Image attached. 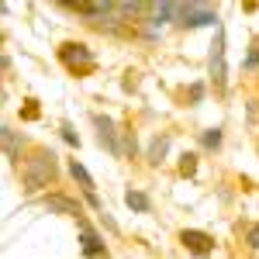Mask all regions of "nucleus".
I'll return each instance as SVG.
<instances>
[{"mask_svg":"<svg viewBox=\"0 0 259 259\" xmlns=\"http://www.w3.org/2000/svg\"><path fill=\"white\" fill-rule=\"evenodd\" d=\"M177 21L183 28H200V24H214L218 14H214L211 7H204V4H180Z\"/></svg>","mask_w":259,"mask_h":259,"instance_id":"obj_3","label":"nucleus"},{"mask_svg":"<svg viewBox=\"0 0 259 259\" xmlns=\"http://www.w3.org/2000/svg\"><path fill=\"white\" fill-rule=\"evenodd\" d=\"M94 124H97V139L104 142L114 156H118L121 149H118V132H114V121L107 118V114H94Z\"/></svg>","mask_w":259,"mask_h":259,"instance_id":"obj_8","label":"nucleus"},{"mask_svg":"<svg viewBox=\"0 0 259 259\" xmlns=\"http://www.w3.org/2000/svg\"><path fill=\"white\" fill-rule=\"evenodd\" d=\"M24 118H38V107H35V100H28V107H24Z\"/></svg>","mask_w":259,"mask_h":259,"instance_id":"obj_17","label":"nucleus"},{"mask_svg":"<svg viewBox=\"0 0 259 259\" xmlns=\"http://www.w3.org/2000/svg\"><path fill=\"white\" fill-rule=\"evenodd\" d=\"M80 249L87 259H107V249H104V239H100L97 232L80 218Z\"/></svg>","mask_w":259,"mask_h":259,"instance_id":"obj_6","label":"nucleus"},{"mask_svg":"<svg viewBox=\"0 0 259 259\" xmlns=\"http://www.w3.org/2000/svg\"><path fill=\"white\" fill-rule=\"evenodd\" d=\"M59 62L73 73V76H87V73L97 69L94 52H90L83 41H62V45H59Z\"/></svg>","mask_w":259,"mask_h":259,"instance_id":"obj_2","label":"nucleus"},{"mask_svg":"<svg viewBox=\"0 0 259 259\" xmlns=\"http://www.w3.org/2000/svg\"><path fill=\"white\" fill-rule=\"evenodd\" d=\"M245 242H249V249H259V225H252V228H249Z\"/></svg>","mask_w":259,"mask_h":259,"instance_id":"obj_15","label":"nucleus"},{"mask_svg":"<svg viewBox=\"0 0 259 259\" xmlns=\"http://www.w3.org/2000/svg\"><path fill=\"white\" fill-rule=\"evenodd\" d=\"M4 152H7L11 159L18 156V139H14V132H11V128H4Z\"/></svg>","mask_w":259,"mask_h":259,"instance_id":"obj_14","label":"nucleus"},{"mask_svg":"<svg viewBox=\"0 0 259 259\" xmlns=\"http://www.w3.org/2000/svg\"><path fill=\"white\" fill-rule=\"evenodd\" d=\"M200 142H204V149H218L221 145V128H207V132L200 135Z\"/></svg>","mask_w":259,"mask_h":259,"instance_id":"obj_13","label":"nucleus"},{"mask_svg":"<svg viewBox=\"0 0 259 259\" xmlns=\"http://www.w3.org/2000/svg\"><path fill=\"white\" fill-rule=\"evenodd\" d=\"M166 149H169V135H159V139H152V145H149V162H162Z\"/></svg>","mask_w":259,"mask_h":259,"instance_id":"obj_11","label":"nucleus"},{"mask_svg":"<svg viewBox=\"0 0 259 259\" xmlns=\"http://www.w3.org/2000/svg\"><path fill=\"white\" fill-rule=\"evenodd\" d=\"M52 180H56V156L52 152L38 149L31 159H24V166H21V183H24L28 194H38L41 187H49Z\"/></svg>","mask_w":259,"mask_h":259,"instance_id":"obj_1","label":"nucleus"},{"mask_svg":"<svg viewBox=\"0 0 259 259\" xmlns=\"http://www.w3.org/2000/svg\"><path fill=\"white\" fill-rule=\"evenodd\" d=\"M45 207L49 211H56V214H73V218L80 221L83 214H80V204L73 197H66V194H45Z\"/></svg>","mask_w":259,"mask_h":259,"instance_id":"obj_7","label":"nucleus"},{"mask_svg":"<svg viewBox=\"0 0 259 259\" xmlns=\"http://www.w3.org/2000/svg\"><path fill=\"white\" fill-rule=\"evenodd\" d=\"M211 80L218 90H225V80H228V66H225V31L218 28L214 35V45H211Z\"/></svg>","mask_w":259,"mask_h":259,"instance_id":"obj_4","label":"nucleus"},{"mask_svg":"<svg viewBox=\"0 0 259 259\" xmlns=\"http://www.w3.org/2000/svg\"><path fill=\"white\" fill-rule=\"evenodd\" d=\"M69 173H73V180L83 187V194H94V177L87 173V166L83 162H76V159H69Z\"/></svg>","mask_w":259,"mask_h":259,"instance_id":"obj_9","label":"nucleus"},{"mask_svg":"<svg viewBox=\"0 0 259 259\" xmlns=\"http://www.w3.org/2000/svg\"><path fill=\"white\" fill-rule=\"evenodd\" d=\"M62 139L69 142V145H80V135H76V132L69 128V124H62Z\"/></svg>","mask_w":259,"mask_h":259,"instance_id":"obj_16","label":"nucleus"},{"mask_svg":"<svg viewBox=\"0 0 259 259\" xmlns=\"http://www.w3.org/2000/svg\"><path fill=\"white\" fill-rule=\"evenodd\" d=\"M124 200H128V207H132V211H139V214H149V207H152V200L145 197L142 190H135V187L124 194Z\"/></svg>","mask_w":259,"mask_h":259,"instance_id":"obj_10","label":"nucleus"},{"mask_svg":"<svg viewBox=\"0 0 259 259\" xmlns=\"http://www.w3.org/2000/svg\"><path fill=\"white\" fill-rule=\"evenodd\" d=\"M180 242H183V249L194 252V256H211V252H214V239H211L207 232H197V228H183V232H180Z\"/></svg>","mask_w":259,"mask_h":259,"instance_id":"obj_5","label":"nucleus"},{"mask_svg":"<svg viewBox=\"0 0 259 259\" xmlns=\"http://www.w3.org/2000/svg\"><path fill=\"white\" fill-rule=\"evenodd\" d=\"M180 173H183V177H194V173H197V156H194V152H183V156H180Z\"/></svg>","mask_w":259,"mask_h":259,"instance_id":"obj_12","label":"nucleus"},{"mask_svg":"<svg viewBox=\"0 0 259 259\" xmlns=\"http://www.w3.org/2000/svg\"><path fill=\"white\" fill-rule=\"evenodd\" d=\"M200 97H204V87L194 83V87H190V100H200Z\"/></svg>","mask_w":259,"mask_h":259,"instance_id":"obj_18","label":"nucleus"}]
</instances>
